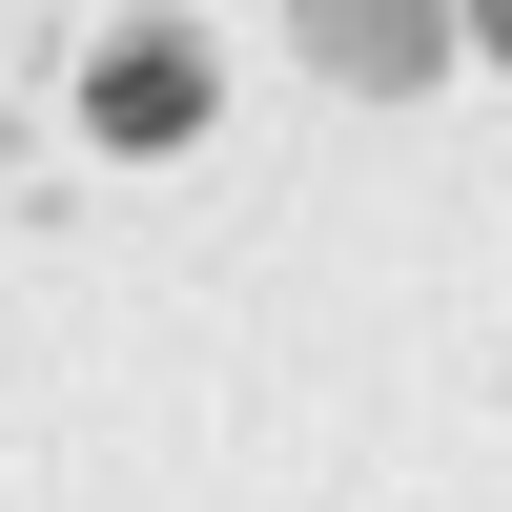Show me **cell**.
Here are the masks:
<instances>
[{"label": "cell", "mask_w": 512, "mask_h": 512, "mask_svg": "<svg viewBox=\"0 0 512 512\" xmlns=\"http://www.w3.org/2000/svg\"><path fill=\"white\" fill-rule=\"evenodd\" d=\"M472 62H512V0H472Z\"/></svg>", "instance_id": "cell-3"}, {"label": "cell", "mask_w": 512, "mask_h": 512, "mask_svg": "<svg viewBox=\"0 0 512 512\" xmlns=\"http://www.w3.org/2000/svg\"><path fill=\"white\" fill-rule=\"evenodd\" d=\"M185 123H205V62L185 41H123L103 62V144H185Z\"/></svg>", "instance_id": "cell-2"}, {"label": "cell", "mask_w": 512, "mask_h": 512, "mask_svg": "<svg viewBox=\"0 0 512 512\" xmlns=\"http://www.w3.org/2000/svg\"><path fill=\"white\" fill-rule=\"evenodd\" d=\"M308 62L369 82V103H410V82L451 62V21H431V0H308Z\"/></svg>", "instance_id": "cell-1"}]
</instances>
